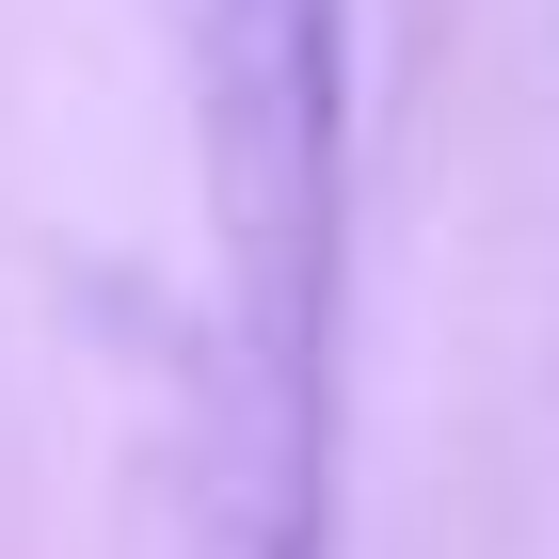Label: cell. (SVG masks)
Here are the masks:
<instances>
[{
	"label": "cell",
	"mask_w": 559,
	"mask_h": 559,
	"mask_svg": "<svg viewBox=\"0 0 559 559\" xmlns=\"http://www.w3.org/2000/svg\"><path fill=\"white\" fill-rule=\"evenodd\" d=\"M209 96V240L240 304V431H257V544L320 559V336H336V0H192Z\"/></svg>",
	"instance_id": "1"
}]
</instances>
